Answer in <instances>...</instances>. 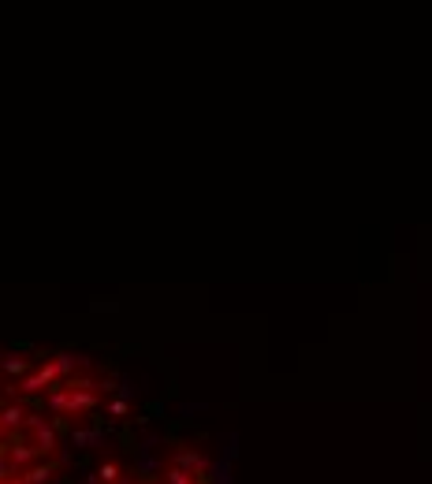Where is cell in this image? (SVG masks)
Returning <instances> with one entry per match:
<instances>
[{"label": "cell", "instance_id": "obj_1", "mask_svg": "<svg viewBox=\"0 0 432 484\" xmlns=\"http://www.w3.org/2000/svg\"><path fill=\"white\" fill-rule=\"evenodd\" d=\"M116 473H119V469H116V466H105V469H101V477H105V481H108V484H112V481H116Z\"/></svg>", "mask_w": 432, "mask_h": 484}]
</instances>
